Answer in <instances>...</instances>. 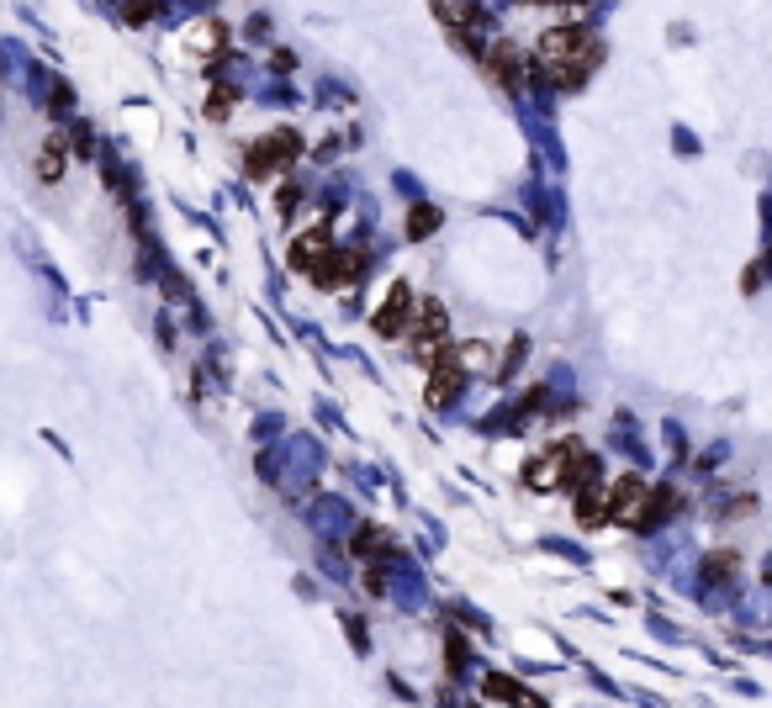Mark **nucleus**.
<instances>
[{
	"label": "nucleus",
	"instance_id": "nucleus-10",
	"mask_svg": "<svg viewBox=\"0 0 772 708\" xmlns=\"http://www.w3.org/2000/svg\"><path fill=\"white\" fill-rule=\"evenodd\" d=\"M566 460H572V444H566V450H556V455H545V460H535V465H529V487H561Z\"/></svg>",
	"mask_w": 772,
	"mask_h": 708
},
{
	"label": "nucleus",
	"instance_id": "nucleus-3",
	"mask_svg": "<svg viewBox=\"0 0 772 708\" xmlns=\"http://www.w3.org/2000/svg\"><path fill=\"white\" fill-rule=\"evenodd\" d=\"M609 513L619 518V524H630V529H640V518L651 513V487L640 476H624L619 487H614V497H609Z\"/></svg>",
	"mask_w": 772,
	"mask_h": 708
},
{
	"label": "nucleus",
	"instance_id": "nucleus-12",
	"mask_svg": "<svg viewBox=\"0 0 772 708\" xmlns=\"http://www.w3.org/2000/svg\"><path fill=\"white\" fill-rule=\"evenodd\" d=\"M38 175L43 180H64V143H43L38 148Z\"/></svg>",
	"mask_w": 772,
	"mask_h": 708
},
{
	"label": "nucleus",
	"instance_id": "nucleus-2",
	"mask_svg": "<svg viewBox=\"0 0 772 708\" xmlns=\"http://www.w3.org/2000/svg\"><path fill=\"white\" fill-rule=\"evenodd\" d=\"M297 133H270L260 148H254V154H249V175L254 180H270V175H281L286 170V164L291 159H297Z\"/></svg>",
	"mask_w": 772,
	"mask_h": 708
},
{
	"label": "nucleus",
	"instance_id": "nucleus-7",
	"mask_svg": "<svg viewBox=\"0 0 772 708\" xmlns=\"http://www.w3.org/2000/svg\"><path fill=\"white\" fill-rule=\"evenodd\" d=\"M434 16L450 32H476L482 27V6H476V0H434Z\"/></svg>",
	"mask_w": 772,
	"mask_h": 708
},
{
	"label": "nucleus",
	"instance_id": "nucleus-6",
	"mask_svg": "<svg viewBox=\"0 0 772 708\" xmlns=\"http://www.w3.org/2000/svg\"><path fill=\"white\" fill-rule=\"evenodd\" d=\"M408 318H413V291L408 286H392V291H386V307L376 312V328L381 333H402V328H408Z\"/></svg>",
	"mask_w": 772,
	"mask_h": 708
},
{
	"label": "nucleus",
	"instance_id": "nucleus-9",
	"mask_svg": "<svg viewBox=\"0 0 772 708\" xmlns=\"http://www.w3.org/2000/svg\"><path fill=\"white\" fill-rule=\"evenodd\" d=\"M487 69L513 90V85H519V74H524V59H519V48H513V43H492L487 48Z\"/></svg>",
	"mask_w": 772,
	"mask_h": 708
},
{
	"label": "nucleus",
	"instance_id": "nucleus-5",
	"mask_svg": "<svg viewBox=\"0 0 772 708\" xmlns=\"http://www.w3.org/2000/svg\"><path fill=\"white\" fill-rule=\"evenodd\" d=\"M461 370H466L461 354L439 344V354H434V376H429V407H450V402H455V391H461Z\"/></svg>",
	"mask_w": 772,
	"mask_h": 708
},
{
	"label": "nucleus",
	"instance_id": "nucleus-16",
	"mask_svg": "<svg viewBox=\"0 0 772 708\" xmlns=\"http://www.w3.org/2000/svg\"><path fill=\"white\" fill-rule=\"evenodd\" d=\"M154 16V0H127V22H149Z\"/></svg>",
	"mask_w": 772,
	"mask_h": 708
},
{
	"label": "nucleus",
	"instance_id": "nucleus-15",
	"mask_svg": "<svg viewBox=\"0 0 772 708\" xmlns=\"http://www.w3.org/2000/svg\"><path fill=\"white\" fill-rule=\"evenodd\" d=\"M228 111H233V90L223 85V96H212V101H207V117H228Z\"/></svg>",
	"mask_w": 772,
	"mask_h": 708
},
{
	"label": "nucleus",
	"instance_id": "nucleus-14",
	"mask_svg": "<svg viewBox=\"0 0 772 708\" xmlns=\"http://www.w3.org/2000/svg\"><path fill=\"white\" fill-rule=\"evenodd\" d=\"M735 571V555L730 550H720V555H714V561H709V576H714V582H720V576H730Z\"/></svg>",
	"mask_w": 772,
	"mask_h": 708
},
{
	"label": "nucleus",
	"instance_id": "nucleus-11",
	"mask_svg": "<svg viewBox=\"0 0 772 708\" xmlns=\"http://www.w3.org/2000/svg\"><path fill=\"white\" fill-rule=\"evenodd\" d=\"M603 513H609V497H603L593 481H587L582 497H577V524H582V529H593V524H603Z\"/></svg>",
	"mask_w": 772,
	"mask_h": 708
},
{
	"label": "nucleus",
	"instance_id": "nucleus-1",
	"mask_svg": "<svg viewBox=\"0 0 772 708\" xmlns=\"http://www.w3.org/2000/svg\"><path fill=\"white\" fill-rule=\"evenodd\" d=\"M598 59H603V43L587 27H550L535 48V69L550 85H582L598 69Z\"/></svg>",
	"mask_w": 772,
	"mask_h": 708
},
{
	"label": "nucleus",
	"instance_id": "nucleus-4",
	"mask_svg": "<svg viewBox=\"0 0 772 708\" xmlns=\"http://www.w3.org/2000/svg\"><path fill=\"white\" fill-rule=\"evenodd\" d=\"M360 270H365V259H360L355 249H344V254H339V249H328V254H323V265L312 270V281H318L323 291H344V286H355V281H360Z\"/></svg>",
	"mask_w": 772,
	"mask_h": 708
},
{
	"label": "nucleus",
	"instance_id": "nucleus-13",
	"mask_svg": "<svg viewBox=\"0 0 772 708\" xmlns=\"http://www.w3.org/2000/svg\"><path fill=\"white\" fill-rule=\"evenodd\" d=\"M434 228H439V212H434V207H418L413 222H408V233H413V238H424V233H434Z\"/></svg>",
	"mask_w": 772,
	"mask_h": 708
},
{
	"label": "nucleus",
	"instance_id": "nucleus-8",
	"mask_svg": "<svg viewBox=\"0 0 772 708\" xmlns=\"http://www.w3.org/2000/svg\"><path fill=\"white\" fill-rule=\"evenodd\" d=\"M323 254H328V233H323V228H312V233H302L297 244H291V270L312 275V270L323 265Z\"/></svg>",
	"mask_w": 772,
	"mask_h": 708
}]
</instances>
